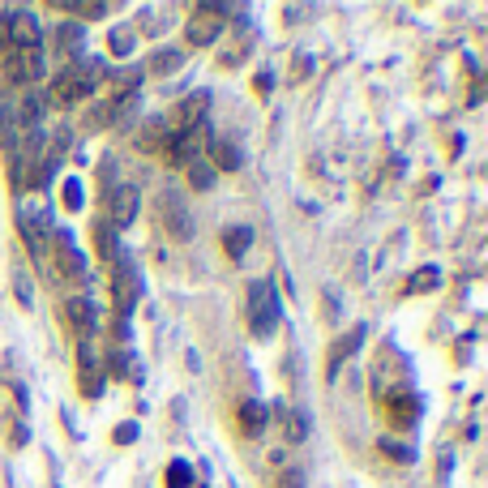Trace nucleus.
I'll use <instances>...</instances> for the list:
<instances>
[{
  "instance_id": "obj_1",
  "label": "nucleus",
  "mask_w": 488,
  "mask_h": 488,
  "mask_svg": "<svg viewBox=\"0 0 488 488\" xmlns=\"http://www.w3.org/2000/svg\"><path fill=\"white\" fill-rule=\"evenodd\" d=\"M107 81V69H103V60H94V56H77V60H69L56 77H51V103H60V107H69V103H77V99H86L90 90H99Z\"/></svg>"
},
{
  "instance_id": "obj_2",
  "label": "nucleus",
  "mask_w": 488,
  "mask_h": 488,
  "mask_svg": "<svg viewBox=\"0 0 488 488\" xmlns=\"http://www.w3.org/2000/svg\"><path fill=\"white\" fill-rule=\"evenodd\" d=\"M244 317H249V330H253L257 339H270V334H274V326H279V296H274V283H266V279L249 283V292H244Z\"/></svg>"
},
{
  "instance_id": "obj_3",
  "label": "nucleus",
  "mask_w": 488,
  "mask_h": 488,
  "mask_svg": "<svg viewBox=\"0 0 488 488\" xmlns=\"http://www.w3.org/2000/svg\"><path fill=\"white\" fill-rule=\"evenodd\" d=\"M227 13H236V9H231V4H197L193 17H189V26H184L189 43H193V47H210V43L223 34V17H227Z\"/></svg>"
},
{
  "instance_id": "obj_4",
  "label": "nucleus",
  "mask_w": 488,
  "mask_h": 488,
  "mask_svg": "<svg viewBox=\"0 0 488 488\" xmlns=\"http://www.w3.org/2000/svg\"><path fill=\"white\" fill-rule=\"evenodd\" d=\"M17 223H21V236H26L30 257L43 266V262H47V253H51V244H47V231H51L47 210H43V206H21V210H17Z\"/></svg>"
},
{
  "instance_id": "obj_5",
  "label": "nucleus",
  "mask_w": 488,
  "mask_h": 488,
  "mask_svg": "<svg viewBox=\"0 0 488 488\" xmlns=\"http://www.w3.org/2000/svg\"><path fill=\"white\" fill-rule=\"evenodd\" d=\"M137 296H141V279H137V266L124 257L120 266H111V300H116L120 322L137 309Z\"/></svg>"
},
{
  "instance_id": "obj_6",
  "label": "nucleus",
  "mask_w": 488,
  "mask_h": 488,
  "mask_svg": "<svg viewBox=\"0 0 488 488\" xmlns=\"http://www.w3.org/2000/svg\"><path fill=\"white\" fill-rule=\"evenodd\" d=\"M206 107H210V94H206V90H193V94H184V99L171 107V116H167L163 124H167L171 133H193V129L201 124Z\"/></svg>"
},
{
  "instance_id": "obj_7",
  "label": "nucleus",
  "mask_w": 488,
  "mask_h": 488,
  "mask_svg": "<svg viewBox=\"0 0 488 488\" xmlns=\"http://www.w3.org/2000/svg\"><path fill=\"white\" fill-rule=\"evenodd\" d=\"M4 39H9L13 47L30 51V47H39V43H43V26L34 21V13L17 9V13H9V21H4Z\"/></svg>"
},
{
  "instance_id": "obj_8",
  "label": "nucleus",
  "mask_w": 488,
  "mask_h": 488,
  "mask_svg": "<svg viewBox=\"0 0 488 488\" xmlns=\"http://www.w3.org/2000/svg\"><path fill=\"white\" fill-rule=\"evenodd\" d=\"M77 373H81V390H86V399H94V394L103 390V364H99L94 339H77Z\"/></svg>"
},
{
  "instance_id": "obj_9",
  "label": "nucleus",
  "mask_w": 488,
  "mask_h": 488,
  "mask_svg": "<svg viewBox=\"0 0 488 488\" xmlns=\"http://www.w3.org/2000/svg\"><path fill=\"white\" fill-rule=\"evenodd\" d=\"M137 219V189L133 184H120L107 193V223L111 227H129Z\"/></svg>"
},
{
  "instance_id": "obj_10",
  "label": "nucleus",
  "mask_w": 488,
  "mask_h": 488,
  "mask_svg": "<svg viewBox=\"0 0 488 488\" xmlns=\"http://www.w3.org/2000/svg\"><path fill=\"white\" fill-rule=\"evenodd\" d=\"M386 416H390L394 429H412V424L420 420V399H416L412 390H399V394L386 399Z\"/></svg>"
},
{
  "instance_id": "obj_11",
  "label": "nucleus",
  "mask_w": 488,
  "mask_h": 488,
  "mask_svg": "<svg viewBox=\"0 0 488 488\" xmlns=\"http://www.w3.org/2000/svg\"><path fill=\"white\" fill-rule=\"evenodd\" d=\"M56 262H60V270L69 274V279H81L86 274V257H81V249L73 244V236L60 227L56 231Z\"/></svg>"
},
{
  "instance_id": "obj_12",
  "label": "nucleus",
  "mask_w": 488,
  "mask_h": 488,
  "mask_svg": "<svg viewBox=\"0 0 488 488\" xmlns=\"http://www.w3.org/2000/svg\"><path fill=\"white\" fill-rule=\"evenodd\" d=\"M197 146H201L197 129H193V133H171V141L163 146V154H167V163L189 167V163H197Z\"/></svg>"
},
{
  "instance_id": "obj_13",
  "label": "nucleus",
  "mask_w": 488,
  "mask_h": 488,
  "mask_svg": "<svg viewBox=\"0 0 488 488\" xmlns=\"http://www.w3.org/2000/svg\"><path fill=\"white\" fill-rule=\"evenodd\" d=\"M64 313H69V322L77 326V334H81V339H94V334H99V313H94L90 296H73Z\"/></svg>"
},
{
  "instance_id": "obj_14",
  "label": "nucleus",
  "mask_w": 488,
  "mask_h": 488,
  "mask_svg": "<svg viewBox=\"0 0 488 488\" xmlns=\"http://www.w3.org/2000/svg\"><path fill=\"white\" fill-rule=\"evenodd\" d=\"M43 77V56L39 47L21 51V56H9V81H39Z\"/></svg>"
},
{
  "instance_id": "obj_15",
  "label": "nucleus",
  "mask_w": 488,
  "mask_h": 488,
  "mask_svg": "<svg viewBox=\"0 0 488 488\" xmlns=\"http://www.w3.org/2000/svg\"><path fill=\"white\" fill-rule=\"evenodd\" d=\"M94 236H99V253H103V262H107V266H120V262H124V253H120L116 227H111L107 219H99V223H94Z\"/></svg>"
},
{
  "instance_id": "obj_16",
  "label": "nucleus",
  "mask_w": 488,
  "mask_h": 488,
  "mask_svg": "<svg viewBox=\"0 0 488 488\" xmlns=\"http://www.w3.org/2000/svg\"><path fill=\"white\" fill-rule=\"evenodd\" d=\"M77 51H81V26L77 21H60V30H56V56L77 60Z\"/></svg>"
},
{
  "instance_id": "obj_17",
  "label": "nucleus",
  "mask_w": 488,
  "mask_h": 488,
  "mask_svg": "<svg viewBox=\"0 0 488 488\" xmlns=\"http://www.w3.org/2000/svg\"><path fill=\"white\" fill-rule=\"evenodd\" d=\"M240 429H244V437H262V433H266V407H262L257 399H249V403L240 407Z\"/></svg>"
},
{
  "instance_id": "obj_18",
  "label": "nucleus",
  "mask_w": 488,
  "mask_h": 488,
  "mask_svg": "<svg viewBox=\"0 0 488 488\" xmlns=\"http://www.w3.org/2000/svg\"><path fill=\"white\" fill-rule=\"evenodd\" d=\"M163 219H167V231H171V236H180V240H189V236H193L189 214H184V210H176V197H171V193L163 197Z\"/></svg>"
},
{
  "instance_id": "obj_19",
  "label": "nucleus",
  "mask_w": 488,
  "mask_h": 488,
  "mask_svg": "<svg viewBox=\"0 0 488 488\" xmlns=\"http://www.w3.org/2000/svg\"><path fill=\"white\" fill-rule=\"evenodd\" d=\"M210 163L223 167V171H236L240 167V150L231 141H210Z\"/></svg>"
},
{
  "instance_id": "obj_20",
  "label": "nucleus",
  "mask_w": 488,
  "mask_h": 488,
  "mask_svg": "<svg viewBox=\"0 0 488 488\" xmlns=\"http://www.w3.org/2000/svg\"><path fill=\"white\" fill-rule=\"evenodd\" d=\"M133 364H137L133 352H111V356H107V373H111V377H129V382H137L141 373H137Z\"/></svg>"
},
{
  "instance_id": "obj_21",
  "label": "nucleus",
  "mask_w": 488,
  "mask_h": 488,
  "mask_svg": "<svg viewBox=\"0 0 488 488\" xmlns=\"http://www.w3.org/2000/svg\"><path fill=\"white\" fill-rule=\"evenodd\" d=\"M180 64H184L180 47H159V51L150 56V73H171V69H180Z\"/></svg>"
},
{
  "instance_id": "obj_22",
  "label": "nucleus",
  "mask_w": 488,
  "mask_h": 488,
  "mask_svg": "<svg viewBox=\"0 0 488 488\" xmlns=\"http://www.w3.org/2000/svg\"><path fill=\"white\" fill-rule=\"evenodd\" d=\"M360 339H364V334H360V330H352L347 339H339V343H334V352H330V377H334V373H339V364H343V360L360 347Z\"/></svg>"
},
{
  "instance_id": "obj_23",
  "label": "nucleus",
  "mask_w": 488,
  "mask_h": 488,
  "mask_svg": "<svg viewBox=\"0 0 488 488\" xmlns=\"http://www.w3.org/2000/svg\"><path fill=\"white\" fill-rule=\"evenodd\" d=\"M253 244V231L249 227H231L227 236H223V249H227V257H244V249Z\"/></svg>"
},
{
  "instance_id": "obj_24",
  "label": "nucleus",
  "mask_w": 488,
  "mask_h": 488,
  "mask_svg": "<svg viewBox=\"0 0 488 488\" xmlns=\"http://www.w3.org/2000/svg\"><path fill=\"white\" fill-rule=\"evenodd\" d=\"M193 484V467L189 463H171L167 467V488H189Z\"/></svg>"
},
{
  "instance_id": "obj_25",
  "label": "nucleus",
  "mask_w": 488,
  "mask_h": 488,
  "mask_svg": "<svg viewBox=\"0 0 488 488\" xmlns=\"http://www.w3.org/2000/svg\"><path fill=\"white\" fill-rule=\"evenodd\" d=\"M81 201H86V189H81L77 176H69V180H64V206H69V210H81Z\"/></svg>"
},
{
  "instance_id": "obj_26",
  "label": "nucleus",
  "mask_w": 488,
  "mask_h": 488,
  "mask_svg": "<svg viewBox=\"0 0 488 488\" xmlns=\"http://www.w3.org/2000/svg\"><path fill=\"white\" fill-rule=\"evenodd\" d=\"M210 180H214V167L210 163H189V184L193 189H206Z\"/></svg>"
},
{
  "instance_id": "obj_27",
  "label": "nucleus",
  "mask_w": 488,
  "mask_h": 488,
  "mask_svg": "<svg viewBox=\"0 0 488 488\" xmlns=\"http://www.w3.org/2000/svg\"><path fill=\"white\" fill-rule=\"evenodd\" d=\"M279 416L287 420V437H292V442H304V433H309V424H304V416H287L283 407H279Z\"/></svg>"
},
{
  "instance_id": "obj_28",
  "label": "nucleus",
  "mask_w": 488,
  "mask_h": 488,
  "mask_svg": "<svg viewBox=\"0 0 488 488\" xmlns=\"http://www.w3.org/2000/svg\"><path fill=\"white\" fill-rule=\"evenodd\" d=\"M163 129H167L163 120H146V133H141V146H146V150H154V146H159V137H163Z\"/></svg>"
},
{
  "instance_id": "obj_29",
  "label": "nucleus",
  "mask_w": 488,
  "mask_h": 488,
  "mask_svg": "<svg viewBox=\"0 0 488 488\" xmlns=\"http://www.w3.org/2000/svg\"><path fill=\"white\" fill-rule=\"evenodd\" d=\"M111 51H116V56H129V51H133V34H129V30H116V34H111Z\"/></svg>"
},
{
  "instance_id": "obj_30",
  "label": "nucleus",
  "mask_w": 488,
  "mask_h": 488,
  "mask_svg": "<svg viewBox=\"0 0 488 488\" xmlns=\"http://www.w3.org/2000/svg\"><path fill=\"white\" fill-rule=\"evenodd\" d=\"M429 287H437V270H424V274H416L407 292H429Z\"/></svg>"
},
{
  "instance_id": "obj_31",
  "label": "nucleus",
  "mask_w": 488,
  "mask_h": 488,
  "mask_svg": "<svg viewBox=\"0 0 488 488\" xmlns=\"http://www.w3.org/2000/svg\"><path fill=\"white\" fill-rule=\"evenodd\" d=\"M382 450H386V454H394L399 463H412V459H416V454H412L407 446H399V442H382Z\"/></svg>"
},
{
  "instance_id": "obj_32",
  "label": "nucleus",
  "mask_w": 488,
  "mask_h": 488,
  "mask_svg": "<svg viewBox=\"0 0 488 488\" xmlns=\"http://www.w3.org/2000/svg\"><path fill=\"white\" fill-rule=\"evenodd\" d=\"M133 437H137V424H120L116 429V446H129Z\"/></svg>"
},
{
  "instance_id": "obj_33",
  "label": "nucleus",
  "mask_w": 488,
  "mask_h": 488,
  "mask_svg": "<svg viewBox=\"0 0 488 488\" xmlns=\"http://www.w3.org/2000/svg\"><path fill=\"white\" fill-rule=\"evenodd\" d=\"M300 484H304V472H300V467H287V480L279 488H300Z\"/></svg>"
},
{
  "instance_id": "obj_34",
  "label": "nucleus",
  "mask_w": 488,
  "mask_h": 488,
  "mask_svg": "<svg viewBox=\"0 0 488 488\" xmlns=\"http://www.w3.org/2000/svg\"><path fill=\"white\" fill-rule=\"evenodd\" d=\"M270 86H274V77H270V73H262V77H257V94H270Z\"/></svg>"
}]
</instances>
